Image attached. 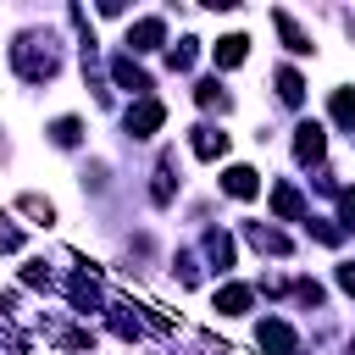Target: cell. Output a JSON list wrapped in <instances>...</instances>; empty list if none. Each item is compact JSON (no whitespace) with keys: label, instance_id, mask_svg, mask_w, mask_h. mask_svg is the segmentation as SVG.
<instances>
[{"label":"cell","instance_id":"obj_1","mask_svg":"<svg viewBox=\"0 0 355 355\" xmlns=\"http://www.w3.org/2000/svg\"><path fill=\"white\" fill-rule=\"evenodd\" d=\"M11 67H17L28 83H44V78L61 72V50H55L50 33H22V39L11 44Z\"/></svg>","mask_w":355,"mask_h":355},{"label":"cell","instance_id":"obj_2","mask_svg":"<svg viewBox=\"0 0 355 355\" xmlns=\"http://www.w3.org/2000/svg\"><path fill=\"white\" fill-rule=\"evenodd\" d=\"M161 122H166V105H161V100H150V94H144V100H133V105H128V116H122L128 139H150Z\"/></svg>","mask_w":355,"mask_h":355},{"label":"cell","instance_id":"obj_3","mask_svg":"<svg viewBox=\"0 0 355 355\" xmlns=\"http://www.w3.org/2000/svg\"><path fill=\"white\" fill-rule=\"evenodd\" d=\"M255 344H261L266 355H300V344H294V327H288V322H277V316H266V322L255 327Z\"/></svg>","mask_w":355,"mask_h":355},{"label":"cell","instance_id":"obj_4","mask_svg":"<svg viewBox=\"0 0 355 355\" xmlns=\"http://www.w3.org/2000/svg\"><path fill=\"white\" fill-rule=\"evenodd\" d=\"M128 44H133V50H155V44H166V22H161V17H139V22L128 28Z\"/></svg>","mask_w":355,"mask_h":355},{"label":"cell","instance_id":"obj_5","mask_svg":"<svg viewBox=\"0 0 355 355\" xmlns=\"http://www.w3.org/2000/svg\"><path fill=\"white\" fill-rule=\"evenodd\" d=\"M111 78H116L128 94H139V100H144V89H150V78H144V67H139L133 55H116V61H111Z\"/></svg>","mask_w":355,"mask_h":355},{"label":"cell","instance_id":"obj_6","mask_svg":"<svg viewBox=\"0 0 355 355\" xmlns=\"http://www.w3.org/2000/svg\"><path fill=\"white\" fill-rule=\"evenodd\" d=\"M189 144H194V155H200V161H216V155H227V133H222V128H211V122H200Z\"/></svg>","mask_w":355,"mask_h":355},{"label":"cell","instance_id":"obj_7","mask_svg":"<svg viewBox=\"0 0 355 355\" xmlns=\"http://www.w3.org/2000/svg\"><path fill=\"white\" fill-rule=\"evenodd\" d=\"M67 300H72V311H83V316H89V311H100V283H94L89 272H78V277L67 283Z\"/></svg>","mask_w":355,"mask_h":355},{"label":"cell","instance_id":"obj_8","mask_svg":"<svg viewBox=\"0 0 355 355\" xmlns=\"http://www.w3.org/2000/svg\"><path fill=\"white\" fill-rule=\"evenodd\" d=\"M272 22H277V33H283V44H288L294 55H311V50H316V44H311V33H305L288 11H272Z\"/></svg>","mask_w":355,"mask_h":355},{"label":"cell","instance_id":"obj_9","mask_svg":"<svg viewBox=\"0 0 355 355\" xmlns=\"http://www.w3.org/2000/svg\"><path fill=\"white\" fill-rule=\"evenodd\" d=\"M172 172H178V155L161 150V161H155V189H150L155 205H172Z\"/></svg>","mask_w":355,"mask_h":355},{"label":"cell","instance_id":"obj_10","mask_svg":"<svg viewBox=\"0 0 355 355\" xmlns=\"http://www.w3.org/2000/svg\"><path fill=\"white\" fill-rule=\"evenodd\" d=\"M222 189H227L233 200H250V194L261 189V178H255V166H227V172H222Z\"/></svg>","mask_w":355,"mask_h":355},{"label":"cell","instance_id":"obj_11","mask_svg":"<svg viewBox=\"0 0 355 355\" xmlns=\"http://www.w3.org/2000/svg\"><path fill=\"white\" fill-rule=\"evenodd\" d=\"M272 211H277L283 222H300V216H305V200H300V189H294V183H277V189H272Z\"/></svg>","mask_w":355,"mask_h":355},{"label":"cell","instance_id":"obj_12","mask_svg":"<svg viewBox=\"0 0 355 355\" xmlns=\"http://www.w3.org/2000/svg\"><path fill=\"white\" fill-rule=\"evenodd\" d=\"M250 300H255V294H250L244 283H222V288H216V311H222V316H244Z\"/></svg>","mask_w":355,"mask_h":355},{"label":"cell","instance_id":"obj_13","mask_svg":"<svg viewBox=\"0 0 355 355\" xmlns=\"http://www.w3.org/2000/svg\"><path fill=\"white\" fill-rule=\"evenodd\" d=\"M300 139H294V155L300 161H322V150H327V139H322V128L316 122H305V128H294Z\"/></svg>","mask_w":355,"mask_h":355},{"label":"cell","instance_id":"obj_14","mask_svg":"<svg viewBox=\"0 0 355 355\" xmlns=\"http://www.w3.org/2000/svg\"><path fill=\"white\" fill-rule=\"evenodd\" d=\"M244 233H250V244H255L261 255H288V239H283L277 227H261V222H250Z\"/></svg>","mask_w":355,"mask_h":355},{"label":"cell","instance_id":"obj_15","mask_svg":"<svg viewBox=\"0 0 355 355\" xmlns=\"http://www.w3.org/2000/svg\"><path fill=\"white\" fill-rule=\"evenodd\" d=\"M211 55H216V67H239V61L250 55V39H244V33H227V39H216Z\"/></svg>","mask_w":355,"mask_h":355},{"label":"cell","instance_id":"obj_16","mask_svg":"<svg viewBox=\"0 0 355 355\" xmlns=\"http://www.w3.org/2000/svg\"><path fill=\"white\" fill-rule=\"evenodd\" d=\"M327 111H333V122H338V128H349V139H355V89H333Z\"/></svg>","mask_w":355,"mask_h":355},{"label":"cell","instance_id":"obj_17","mask_svg":"<svg viewBox=\"0 0 355 355\" xmlns=\"http://www.w3.org/2000/svg\"><path fill=\"white\" fill-rule=\"evenodd\" d=\"M277 100H283V105H300V100H305V78H300L294 67H277Z\"/></svg>","mask_w":355,"mask_h":355},{"label":"cell","instance_id":"obj_18","mask_svg":"<svg viewBox=\"0 0 355 355\" xmlns=\"http://www.w3.org/2000/svg\"><path fill=\"white\" fill-rule=\"evenodd\" d=\"M205 250H211V261H216V272H227V266H233V239H227L222 227H211V233H205Z\"/></svg>","mask_w":355,"mask_h":355},{"label":"cell","instance_id":"obj_19","mask_svg":"<svg viewBox=\"0 0 355 355\" xmlns=\"http://www.w3.org/2000/svg\"><path fill=\"white\" fill-rule=\"evenodd\" d=\"M50 139H55L61 150H72V144L83 139V122H78V116H55V122H50Z\"/></svg>","mask_w":355,"mask_h":355},{"label":"cell","instance_id":"obj_20","mask_svg":"<svg viewBox=\"0 0 355 355\" xmlns=\"http://www.w3.org/2000/svg\"><path fill=\"white\" fill-rule=\"evenodd\" d=\"M17 211H28V216H33V222H44V227L55 222V205H50V200H39V194H17Z\"/></svg>","mask_w":355,"mask_h":355},{"label":"cell","instance_id":"obj_21","mask_svg":"<svg viewBox=\"0 0 355 355\" xmlns=\"http://www.w3.org/2000/svg\"><path fill=\"white\" fill-rule=\"evenodd\" d=\"M194 100H200V105L211 111V105H227V89H222L216 78H205V83H194Z\"/></svg>","mask_w":355,"mask_h":355},{"label":"cell","instance_id":"obj_22","mask_svg":"<svg viewBox=\"0 0 355 355\" xmlns=\"http://www.w3.org/2000/svg\"><path fill=\"white\" fill-rule=\"evenodd\" d=\"M166 67H172V72H189V67H194V39L172 44V50H166Z\"/></svg>","mask_w":355,"mask_h":355},{"label":"cell","instance_id":"obj_23","mask_svg":"<svg viewBox=\"0 0 355 355\" xmlns=\"http://www.w3.org/2000/svg\"><path fill=\"white\" fill-rule=\"evenodd\" d=\"M22 283H28V288H50V266H44V261H28V266H22Z\"/></svg>","mask_w":355,"mask_h":355},{"label":"cell","instance_id":"obj_24","mask_svg":"<svg viewBox=\"0 0 355 355\" xmlns=\"http://www.w3.org/2000/svg\"><path fill=\"white\" fill-rule=\"evenodd\" d=\"M61 344L67 349H94V333L89 327H72V333H61Z\"/></svg>","mask_w":355,"mask_h":355},{"label":"cell","instance_id":"obj_25","mask_svg":"<svg viewBox=\"0 0 355 355\" xmlns=\"http://www.w3.org/2000/svg\"><path fill=\"white\" fill-rule=\"evenodd\" d=\"M11 250H22V233H17V227H6V222H0V255H11Z\"/></svg>","mask_w":355,"mask_h":355},{"label":"cell","instance_id":"obj_26","mask_svg":"<svg viewBox=\"0 0 355 355\" xmlns=\"http://www.w3.org/2000/svg\"><path fill=\"white\" fill-rule=\"evenodd\" d=\"M338 211H344V227H355V189L338 194Z\"/></svg>","mask_w":355,"mask_h":355},{"label":"cell","instance_id":"obj_27","mask_svg":"<svg viewBox=\"0 0 355 355\" xmlns=\"http://www.w3.org/2000/svg\"><path fill=\"white\" fill-rule=\"evenodd\" d=\"M338 288H344V294H355V261H344V266H338Z\"/></svg>","mask_w":355,"mask_h":355},{"label":"cell","instance_id":"obj_28","mask_svg":"<svg viewBox=\"0 0 355 355\" xmlns=\"http://www.w3.org/2000/svg\"><path fill=\"white\" fill-rule=\"evenodd\" d=\"M0 155H6V144H0Z\"/></svg>","mask_w":355,"mask_h":355}]
</instances>
